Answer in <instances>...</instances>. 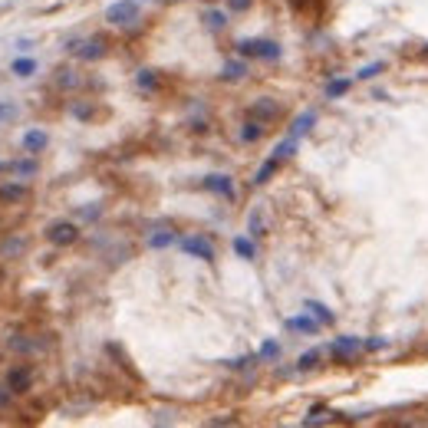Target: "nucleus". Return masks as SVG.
Segmentation results:
<instances>
[{
	"label": "nucleus",
	"mask_w": 428,
	"mask_h": 428,
	"mask_svg": "<svg viewBox=\"0 0 428 428\" xmlns=\"http://www.w3.org/2000/svg\"><path fill=\"white\" fill-rule=\"evenodd\" d=\"M234 50H237V57H244V59H267V63H274V59L283 57L281 43H274V40H237Z\"/></svg>",
	"instance_id": "f257e3e1"
},
{
	"label": "nucleus",
	"mask_w": 428,
	"mask_h": 428,
	"mask_svg": "<svg viewBox=\"0 0 428 428\" xmlns=\"http://www.w3.org/2000/svg\"><path fill=\"white\" fill-rule=\"evenodd\" d=\"M363 349H366V340H363V336H336V340L329 343V356H333L340 366H353Z\"/></svg>",
	"instance_id": "f03ea898"
},
{
	"label": "nucleus",
	"mask_w": 428,
	"mask_h": 428,
	"mask_svg": "<svg viewBox=\"0 0 428 428\" xmlns=\"http://www.w3.org/2000/svg\"><path fill=\"white\" fill-rule=\"evenodd\" d=\"M139 20V0H116L105 7V23L112 27H129Z\"/></svg>",
	"instance_id": "7ed1b4c3"
},
{
	"label": "nucleus",
	"mask_w": 428,
	"mask_h": 428,
	"mask_svg": "<svg viewBox=\"0 0 428 428\" xmlns=\"http://www.w3.org/2000/svg\"><path fill=\"white\" fill-rule=\"evenodd\" d=\"M70 53H76L79 59H86V63H96V59H103L109 53V46H105L103 37H89V40H70L66 43Z\"/></svg>",
	"instance_id": "20e7f679"
},
{
	"label": "nucleus",
	"mask_w": 428,
	"mask_h": 428,
	"mask_svg": "<svg viewBox=\"0 0 428 428\" xmlns=\"http://www.w3.org/2000/svg\"><path fill=\"white\" fill-rule=\"evenodd\" d=\"M201 188L211 194H218V198H224V201H234L237 192H234V178L224 175V172H211V175L201 178Z\"/></svg>",
	"instance_id": "39448f33"
},
{
	"label": "nucleus",
	"mask_w": 428,
	"mask_h": 428,
	"mask_svg": "<svg viewBox=\"0 0 428 428\" xmlns=\"http://www.w3.org/2000/svg\"><path fill=\"white\" fill-rule=\"evenodd\" d=\"M43 234H46V241H50L53 247H70V244L79 241V227H76L73 221H53Z\"/></svg>",
	"instance_id": "423d86ee"
},
{
	"label": "nucleus",
	"mask_w": 428,
	"mask_h": 428,
	"mask_svg": "<svg viewBox=\"0 0 428 428\" xmlns=\"http://www.w3.org/2000/svg\"><path fill=\"white\" fill-rule=\"evenodd\" d=\"M7 389L14 392V396H23L33 389V366L30 363H17L7 369Z\"/></svg>",
	"instance_id": "0eeeda50"
},
{
	"label": "nucleus",
	"mask_w": 428,
	"mask_h": 428,
	"mask_svg": "<svg viewBox=\"0 0 428 428\" xmlns=\"http://www.w3.org/2000/svg\"><path fill=\"white\" fill-rule=\"evenodd\" d=\"M281 103L277 99H270V96H261V99H254L251 105H247V116L257 119V122H264V125H270V122H277L281 119Z\"/></svg>",
	"instance_id": "6e6552de"
},
{
	"label": "nucleus",
	"mask_w": 428,
	"mask_h": 428,
	"mask_svg": "<svg viewBox=\"0 0 428 428\" xmlns=\"http://www.w3.org/2000/svg\"><path fill=\"white\" fill-rule=\"evenodd\" d=\"M178 247L188 254V257H201V261H207V264L214 261V244H211L205 234H188V237H181V241H178Z\"/></svg>",
	"instance_id": "1a4fd4ad"
},
{
	"label": "nucleus",
	"mask_w": 428,
	"mask_h": 428,
	"mask_svg": "<svg viewBox=\"0 0 428 428\" xmlns=\"http://www.w3.org/2000/svg\"><path fill=\"white\" fill-rule=\"evenodd\" d=\"M46 145H50V132H46V129H30V132H23V139H20L23 155H40Z\"/></svg>",
	"instance_id": "9d476101"
},
{
	"label": "nucleus",
	"mask_w": 428,
	"mask_h": 428,
	"mask_svg": "<svg viewBox=\"0 0 428 428\" xmlns=\"http://www.w3.org/2000/svg\"><path fill=\"white\" fill-rule=\"evenodd\" d=\"M320 326H323V323H320V320H316L310 310H303L300 316H290V320H287V329H290V333H303V336L320 333Z\"/></svg>",
	"instance_id": "9b49d317"
},
{
	"label": "nucleus",
	"mask_w": 428,
	"mask_h": 428,
	"mask_svg": "<svg viewBox=\"0 0 428 428\" xmlns=\"http://www.w3.org/2000/svg\"><path fill=\"white\" fill-rule=\"evenodd\" d=\"M30 198V188L23 181H3L0 185V205H20Z\"/></svg>",
	"instance_id": "f8f14e48"
},
{
	"label": "nucleus",
	"mask_w": 428,
	"mask_h": 428,
	"mask_svg": "<svg viewBox=\"0 0 428 428\" xmlns=\"http://www.w3.org/2000/svg\"><path fill=\"white\" fill-rule=\"evenodd\" d=\"M247 73H251V63H247L244 57L227 59V63L221 66V79H224V83H241Z\"/></svg>",
	"instance_id": "ddd939ff"
},
{
	"label": "nucleus",
	"mask_w": 428,
	"mask_h": 428,
	"mask_svg": "<svg viewBox=\"0 0 428 428\" xmlns=\"http://www.w3.org/2000/svg\"><path fill=\"white\" fill-rule=\"evenodd\" d=\"M313 125H316V109H307V112H300V116L294 119V125H290V132H287V135H294V139H303V135L310 132Z\"/></svg>",
	"instance_id": "4468645a"
},
{
	"label": "nucleus",
	"mask_w": 428,
	"mask_h": 428,
	"mask_svg": "<svg viewBox=\"0 0 428 428\" xmlns=\"http://www.w3.org/2000/svg\"><path fill=\"white\" fill-rule=\"evenodd\" d=\"M178 241V231H155V234H148V251H165V247H175Z\"/></svg>",
	"instance_id": "2eb2a0df"
},
{
	"label": "nucleus",
	"mask_w": 428,
	"mask_h": 428,
	"mask_svg": "<svg viewBox=\"0 0 428 428\" xmlns=\"http://www.w3.org/2000/svg\"><path fill=\"white\" fill-rule=\"evenodd\" d=\"M231 247H234V254L241 261H254V257H257V244H254L247 234H237L234 241H231Z\"/></svg>",
	"instance_id": "dca6fc26"
},
{
	"label": "nucleus",
	"mask_w": 428,
	"mask_h": 428,
	"mask_svg": "<svg viewBox=\"0 0 428 428\" xmlns=\"http://www.w3.org/2000/svg\"><path fill=\"white\" fill-rule=\"evenodd\" d=\"M349 89H353V79H346V76H336V79H329V83H326L323 96H326V99H343V96H346Z\"/></svg>",
	"instance_id": "f3484780"
},
{
	"label": "nucleus",
	"mask_w": 428,
	"mask_h": 428,
	"mask_svg": "<svg viewBox=\"0 0 428 428\" xmlns=\"http://www.w3.org/2000/svg\"><path fill=\"white\" fill-rule=\"evenodd\" d=\"M303 310H310L323 326H333V320H336V313L329 310L326 303H320V300H307V303H303Z\"/></svg>",
	"instance_id": "a211bd4d"
},
{
	"label": "nucleus",
	"mask_w": 428,
	"mask_h": 428,
	"mask_svg": "<svg viewBox=\"0 0 428 428\" xmlns=\"http://www.w3.org/2000/svg\"><path fill=\"white\" fill-rule=\"evenodd\" d=\"M135 86L142 89L145 96L159 92V73H155V70H139V73H135Z\"/></svg>",
	"instance_id": "6ab92c4d"
},
{
	"label": "nucleus",
	"mask_w": 428,
	"mask_h": 428,
	"mask_svg": "<svg viewBox=\"0 0 428 428\" xmlns=\"http://www.w3.org/2000/svg\"><path fill=\"white\" fill-rule=\"evenodd\" d=\"M264 129H267L264 122H257V119L247 116V122L241 125V139H244L247 145H251V142H261V139H264Z\"/></svg>",
	"instance_id": "aec40b11"
},
{
	"label": "nucleus",
	"mask_w": 428,
	"mask_h": 428,
	"mask_svg": "<svg viewBox=\"0 0 428 428\" xmlns=\"http://www.w3.org/2000/svg\"><path fill=\"white\" fill-rule=\"evenodd\" d=\"M40 172V165H37V155H30V159H17L10 162V175H20V178H33Z\"/></svg>",
	"instance_id": "412c9836"
},
{
	"label": "nucleus",
	"mask_w": 428,
	"mask_h": 428,
	"mask_svg": "<svg viewBox=\"0 0 428 428\" xmlns=\"http://www.w3.org/2000/svg\"><path fill=\"white\" fill-rule=\"evenodd\" d=\"M277 168H281V159H277V155H270V159H267L264 165H261V168H257V172H254V185H257V188H261V185H267V181H270V175H274V172H277Z\"/></svg>",
	"instance_id": "4be33fe9"
},
{
	"label": "nucleus",
	"mask_w": 428,
	"mask_h": 428,
	"mask_svg": "<svg viewBox=\"0 0 428 428\" xmlns=\"http://www.w3.org/2000/svg\"><path fill=\"white\" fill-rule=\"evenodd\" d=\"M227 14H231V10L211 7V10H205V14H201V20H205L207 30H224V27H227Z\"/></svg>",
	"instance_id": "5701e85b"
},
{
	"label": "nucleus",
	"mask_w": 428,
	"mask_h": 428,
	"mask_svg": "<svg viewBox=\"0 0 428 428\" xmlns=\"http://www.w3.org/2000/svg\"><path fill=\"white\" fill-rule=\"evenodd\" d=\"M27 251V237H3V244H0V257H20V254Z\"/></svg>",
	"instance_id": "b1692460"
},
{
	"label": "nucleus",
	"mask_w": 428,
	"mask_h": 428,
	"mask_svg": "<svg viewBox=\"0 0 428 428\" xmlns=\"http://www.w3.org/2000/svg\"><path fill=\"white\" fill-rule=\"evenodd\" d=\"M10 73L20 76V79H27V76L37 73V59L33 57H17L14 63H10Z\"/></svg>",
	"instance_id": "393cba45"
},
{
	"label": "nucleus",
	"mask_w": 428,
	"mask_h": 428,
	"mask_svg": "<svg viewBox=\"0 0 428 428\" xmlns=\"http://www.w3.org/2000/svg\"><path fill=\"white\" fill-rule=\"evenodd\" d=\"M333 409H326V405H313L310 412H307V418H303V425H323V422H329L333 418Z\"/></svg>",
	"instance_id": "a878e982"
},
{
	"label": "nucleus",
	"mask_w": 428,
	"mask_h": 428,
	"mask_svg": "<svg viewBox=\"0 0 428 428\" xmlns=\"http://www.w3.org/2000/svg\"><path fill=\"white\" fill-rule=\"evenodd\" d=\"M296 145H300V139H294V135H287L283 142H277V145H274V152H270V155H277L281 162H287V159H290V155H294V152H296Z\"/></svg>",
	"instance_id": "bb28decb"
},
{
	"label": "nucleus",
	"mask_w": 428,
	"mask_h": 428,
	"mask_svg": "<svg viewBox=\"0 0 428 428\" xmlns=\"http://www.w3.org/2000/svg\"><path fill=\"white\" fill-rule=\"evenodd\" d=\"M281 353H283V349H281V343H277V340H264V343H261V353H257V356H261V363H277V359H281Z\"/></svg>",
	"instance_id": "cd10ccee"
},
{
	"label": "nucleus",
	"mask_w": 428,
	"mask_h": 428,
	"mask_svg": "<svg viewBox=\"0 0 428 428\" xmlns=\"http://www.w3.org/2000/svg\"><path fill=\"white\" fill-rule=\"evenodd\" d=\"M320 366V349H310V353H303L296 359V372H310Z\"/></svg>",
	"instance_id": "c85d7f7f"
},
{
	"label": "nucleus",
	"mask_w": 428,
	"mask_h": 428,
	"mask_svg": "<svg viewBox=\"0 0 428 428\" xmlns=\"http://www.w3.org/2000/svg\"><path fill=\"white\" fill-rule=\"evenodd\" d=\"M247 231H251L254 237L264 234V211H261V207H254L251 211V218H247Z\"/></svg>",
	"instance_id": "c756f323"
},
{
	"label": "nucleus",
	"mask_w": 428,
	"mask_h": 428,
	"mask_svg": "<svg viewBox=\"0 0 428 428\" xmlns=\"http://www.w3.org/2000/svg\"><path fill=\"white\" fill-rule=\"evenodd\" d=\"M7 349H14V353H33V343L17 333V336H7Z\"/></svg>",
	"instance_id": "7c9ffc66"
},
{
	"label": "nucleus",
	"mask_w": 428,
	"mask_h": 428,
	"mask_svg": "<svg viewBox=\"0 0 428 428\" xmlns=\"http://www.w3.org/2000/svg\"><path fill=\"white\" fill-rule=\"evenodd\" d=\"M385 70V63L383 59H379V63H369V66H359V73H356V79H363V83H366V79H376V76L383 73Z\"/></svg>",
	"instance_id": "2f4dec72"
},
{
	"label": "nucleus",
	"mask_w": 428,
	"mask_h": 428,
	"mask_svg": "<svg viewBox=\"0 0 428 428\" xmlns=\"http://www.w3.org/2000/svg\"><path fill=\"white\" fill-rule=\"evenodd\" d=\"M70 116L79 119V122H89L96 112H92V105H89V103H73V105H70Z\"/></svg>",
	"instance_id": "473e14b6"
},
{
	"label": "nucleus",
	"mask_w": 428,
	"mask_h": 428,
	"mask_svg": "<svg viewBox=\"0 0 428 428\" xmlns=\"http://www.w3.org/2000/svg\"><path fill=\"white\" fill-rule=\"evenodd\" d=\"M254 363H261V356H241V359H227V369H251Z\"/></svg>",
	"instance_id": "72a5a7b5"
},
{
	"label": "nucleus",
	"mask_w": 428,
	"mask_h": 428,
	"mask_svg": "<svg viewBox=\"0 0 428 428\" xmlns=\"http://www.w3.org/2000/svg\"><path fill=\"white\" fill-rule=\"evenodd\" d=\"M57 83H59V86H63V89H73L76 83H79V79H76V73H73V70H59Z\"/></svg>",
	"instance_id": "f704fd0d"
},
{
	"label": "nucleus",
	"mask_w": 428,
	"mask_h": 428,
	"mask_svg": "<svg viewBox=\"0 0 428 428\" xmlns=\"http://www.w3.org/2000/svg\"><path fill=\"white\" fill-rule=\"evenodd\" d=\"M254 7V0H227V10L231 14H247Z\"/></svg>",
	"instance_id": "c9c22d12"
},
{
	"label": "nucleus",
	"mask_w": 428,
	"mask_h": 428,
	"mask_svg": "<svg viewBox=\"0 0 428 428\" xmlns=\"http://www.w3.org/2000/svg\"><path fill=\"white\" fill-rule=\"evenodd\" d=\"M385 346H389L385 336H372V340H366V349H369V353H379V349H385Z\"/></svg>",
	"instance_id": "e433bc0d"
},
{
	"label": "nucleus",
	"mask_w": 428,
	"mask_h": 428,
	"mask_svg": "<svg viewBox=\"0 0 428 428\" xmlns=\"http://www.w3.org/2000/svg\"><path fill=\"white\" fill-rule=\"evenodd\" d=\"M17 116V105L14 103H0V122H10Z\"/></svg>",
	"instance_id": "4c0bfd02"
},
{
	"label": "nucleus",
	"mask_w": 428,
	"mask_h": 428,
	"mask_svg": "<svg viewBox=\"0 0 428 428\" xmlns=\"http://www.w3.org/2000/svg\"><path fill=\"white\" fill-rule=\"evenodd\" d=\"M10 396H14L10 389H0V415L10 412Z\"/></svg>",
	"instance_id": "58836bf2"
},
{
	"label": "nucleus",
	"mask_w": 428,
	"mask_h": 428,
	"mask_svg": "<svg viewBox=\"0 0 428 428\" xmlns=\"http://www.w3.org/2000/svg\"><path fill=\"white\" fill-rule=\"evenodd\" d=\"M99 214H103V207H83V218H89V221L99 218Z\"/></svg>",
	"instance_id": "ea45409f"
},
{
	"label": "nucleus",
	"mask_w": 428,
	"mask_h": 428,
	"mask_svg": "<svg viewBox=\"0 0 428 428\" xmlns=\"http://www.w3.org/2000/svg\"><path fill=\"white\" fill-rule=\"evenodd\" d=\"M155 422H159V425H165V422H175V418H172V412H159V415H155Z\"/></svg>",
	"instance_id": "a19ab883"
},
{
	"label": "nucleus",
	"mask_w": 428,
	"mask_h": 428,
	"mask_svg": "<svg viewBox=\"0 0 428 428\" xmlns=\"http://www.w3.org/2000/svg\"><path fill=\"white\" fill-rule=\"evenodd\" d=\"M0 172H10V162H0Z\"/></svg>",
	"instance_id": "79ce46f5"
},
{
	"label": "nucleus",
	"mask_w": 428,
	"mask_h": 428,
	"mask_svg": "<svg viewBox=\"0 0 428 428\" xmlns=\"http://www.w3.org/2000/svg\"><path fill=\"white\" fill-rule=\"evenodd\" d=\"M290 3H294V7H303V0H290Z\"/></svg>",
	"instance_id": "37998d69"
}]
</instances>
